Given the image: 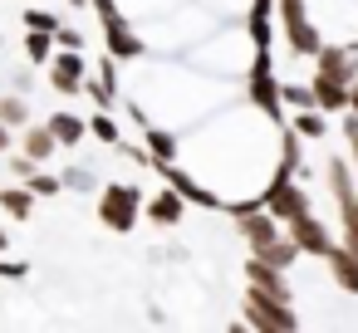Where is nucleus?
Here are the masks:
<instances>
[{"label":"nucleus","instance_id":"obj_1","mask_svg":"<svg viewBox=\"0 0 358 333\" xmlns=\"http://www.w3.org/2000/svg\"><path fill=\"white\" fill-rule=\"evenodd\" d=\"M241 318H245V328H260V333H294V328H299L294 304H285V299H275V294H265V289H255V284H245Z\"/></svg>","mask_w":358,"mask_h":333},{"label":"nucleus","instance_id":"obj_2","mask_svg":"<svg viewBox=\"0 0 358 333\" xmlns=\"http://www.w3.org/2000/svg\"><path fill=\"white\" fill-rule=\"evenodd\" d=\"M143 216V191L128 186V182H108L99 186V221L113 230V235H128Z\"/></svg>","mask_w":358,"mask_h":333},{"label":"nucleus","instance_id":"obj_3","mask_svg":"<svg viewBox=\"0 0 358 333\" xmlns=\"http://www.w3.org/2000/svg\"><path fill=\"white\" fill-rule=\"evenodd\" d=\"M260 206H265L280 225H289L294 216H304V211H309V191H304V186H294V172L275 167V177H270V182H265V191H260Z\"/></svg>","mask_w":358,"mask_h":333},{"label":"nucleus","instance_id":"obj_4","mask_svg":"<svg viewBox=\"0 0 358 333\" xmlns=\"http://www.w3.org/2000/svg\"><path fill=\"white\" fill-rule=\"evenodd\" d=\"M45 69H50V89H55V94H64V98L84 94V79H89L84 50H55Z\"/></svg>","mask_w":358,"mask_h":333},{"label":"nucleus","instance_id":"obj_5","mask_svg":"<svg viewBox=\"0 0 358 333\" xmlns=\"http://www.w3.org/2000/svg\"><path fill=\"white\" fill-rule=\"evenodd\" d=\"M285 235L304 250V255H314V260H324L329 250H334V235H329V225L314 216V211H304V216H294L289 225H285Z\"/></svg>","mask_w":358,"mask_h":333},{"label":"nucleus","instance_id":"obj_6","mask_svg":"<svg viewBox=\"0 0 358 333\" xmlns=\"http://www.w3.org/2000/svg\"><path fill=\"white\" fill-rule=\"evenodd\" d=\"M99 25H103V45H108V54H113L118 64L143 59V50H148V45H143V35L123 20V10H118V15H108V20H99Z\"/></svg>","mask_w":358,"mask_h":333},{"label":"nucleus","instance_id":"obj_7","mask_svg":"<svg viewBox=\"0 0 358 333\" xmlns=\"http://www.w3.org/2000/svg\"><path fill=\"white\" fill-rule=\"evenodd\" d=\"M245 284H255V289H265V294H275V299L294 304L289 269H280V265H270V260H260V255H250V260H245Z\"/></svg>","mask_w":358,"mask_h":333},{"label":"nucleus","instance_id":"obj_8","mask_svg":"<svg viewBox=\"0 0 358 333\" xmlns=\"http://www.w3.org/2000/svg\"><path fill=\"white\" fill-rule=\"evenodd\" d=\"M236 230H241V240H245L250 250H265V245H270L285 225H280L265 206H250V211H241V216H236Z\"/></svg>","mask_w":358,"mask_h":333},{"label":"nucleus","instance_id":"obj_9","mask_svg":"<svg viewBox=\"0 0 358 333\" xmlns=\"http://www.w3.org/2000/svg\"><path fill=\"white\" fill-rule=\"evenodd\" d=\"M324 269H329V279H334L343 294L358 299V250H348L343 240H334V250L324 255Z\"/></svg>","mask_w":358,"mask_h":333},{"label":"nucleus","instance_id":"obj_10","mask_svg":"<svg viewBox=\"0 0 358 333\" xmlns=\"http://www.w3.org/2000/svg\"><path fill=\"white\" fill-rule=\"evenodd\" d=\"M280 20H285V45H289L294 54L314 59V54H319V45H324V40H319V25H314L304 10H294V15H280Z\"/></svg>","mask_w":358,"mask_h":333},{"label":"nucleus","instance_id":"obj_11","mask_svg":"<svg viewBox=\"0 0 358 333\" xmlns=\"http://www.w3.org/2000/svg\"><path fill=\"white\" fill-rule=\"evenodd\" d=\"M143 216H148L152 225L172 230V225H182V216H187V201H182V191H177V186H162L152 201H143Z\"/></svg>","mask_w":358,"mask_h":333},{"label":"nucleus","instance_id":"obj_12","mask_svg":"<svg viewBox=\"0 0 358 333\" xmlns=\"http://www.w3.org/2000/svg\"><path fill=\"white\" fill-rule=\"evenodd\" d=\"M324 182H329V196H334L338 206L358 196V172H353L348 157H329V162H324Z\"/></svg>","mask_w":358,"mask_h":333},{"label":"nucleus","instance_id":"obj_13","mask_svg":"<svg viewBox=\"0 0 358 333\" xmlns=\"http://www.w3.org/2000/svg\"><path fill=\"white\" fill-rule=\"evenodd\" d=\"M309 94H314V108L319 113H348V89L343 84H334V79H324V74H314L309 79Z\"/></svg>","mask_w":358,"mask_h":333},{"label":"nucleus","instance_id":"obj_14","mask_svg":"<svg viewBox=\"0 0 358 333\" xmlns=\"http://www.w3.org/2000/svg\"><path fill=\"white\" fill-rule=\"evenodd\" d=\"M20 152H25V157H35V162H50V157L59 152V142H55L50 123H25V128H20Z\"/></svg>","mask_w":358,"mask_h":333},{"label":"nucleus","instance_id":"obj_15","mask_svg":"<svg viewBox=\"0 0 358 333\" xmlns=\"http://www.w3.org/2000/svg\"><path fill=\"white\" fill-rule=\"evenodd\" d=\"M50 133H55L59 147H79V142L89 138V123H84L79 113H64V108H59V113H50Z\"/></svg>","mask_w":358,"mask_h":333},{"label":"nucleus","instance_id":"obj_16","mask_svg":"<svg viewBox=\"0 0 358 333\" xmlns=\"http://www.w3.org/2000/svg\"><path fill=\"white\" fill-rule=\"evenodd\" d=\"M143 142H148V152H152V162H177L182 157V142H177V133H167V128H143Z\"/></svg>","mask_w":358,"mask_h":333},{"label":"nucleus","instance_id":"obj_17","mask_svg":"<svg viewBox=\"0 0 358 333\" xmlns=\"http://www.w3.org/2000/svg\"><path fill=\"white\" fill-rule=\"evenodd\" d=\"M250 255H260V260H270V265H280V269H294V265L304 260V250H299V245H294L285 230H280V235H275L265 250H250Z\"/></svg>","mask_w":358,"mask_h":333},{"label":"nucleus","instance_id":"obj_18","mask_svg":"<svg viewBox=\"0 0 358 333\" xmlns=\"http://www.w3.org/2000/svg\"><path fill=\"white\" fill-rule=\"evenodd\" d=\"M0 211L10 221H30L35 216V191L30 186H0Z\"/></svg>","mask_w":358,"mask_h":333},{"label":"nucleus","instance_id":"obj_19","mask_svg":"<svg viewBox=\"0 0 358 333\" xmlns=\"http://www.w3.org/2000/svg\"><path fill=\"white\" fill-rule=\"evenodd\" d=\"M289 128H294L299 138H309V142H319V138H329V113H319V108H294V118H289Z\"/></svg>","mask_w":358,"mask_h":333},{"label":"nucleus","instance_id":"obj_20","mask_svg":"<svg viewBox=\"0 0 358 333\" xmlns=\"http://www.w3.org/2000/svg\"><path fill=\"white\" fill-rule=\"evenodd\" d=\"M50 54H55V30H25V59L50 64Z\"/></svg>","mask_w":358,"mask_h":333},{"label":"nucleus","instance_id":"obj_21","mask_svg":"<svg viewBox=\"0 0 358 333\" xmlns=\"http://www.w3.org/2000/svg\"><path fill=\"white\" fill-rule=\"evenodd\" d=\"M89 138H99L103 147H118V142H123V128L113 123V113H108V108H99V113L89 118Z\"/></svg>","mask_w":358,"mask_h":333},{"label":"nucleus","instance_id":"obj_22","mask_svg":"<svg viewBox=\"0 0 358 333\" xmlns=\"http://www.w3.org/2000/svg\"><path fill=\"white\" fill-rule=\"evenodd\" d=\"M0 123H6V128H25V123H30L25 94H6V98H0Z\"/></svg>","mask_w":358,"mask_h":333},{"label":"nucleus","instance_id":"obj_23","mask_svg":"<svg viewBox=\"0 0 358 333\" xmlns=\"http://www.w3.org/2000/svg\"><path fill=\"white\" fill-rule=\"evenodd\" d=\"M338 230H343V245L358 250V196L338 206Z\"/></svg>","mask_w":358,"mask_h":333},{"label":"nucleus","instance_id":"obj_24","mask_svg":"<svg viewBox=\"0 0 358 333\" xmlns=\"http://www.w3.org/2000/svg\"><path fill=\"white\" fill-rule=\"evenodd\" d=\"M25 186L35 191V201H55V196L64 191V182H59V177H50V172H35V177H30Z\"/></svg>","mask_w":358,"mask_h":333},{"label":"nucleus","instance_id":"obj_25","mask_svg":"<svg viewBox=\"0 0 358 333\" xmlns=\"http://www.w3.org/2000/svg\"><path fill=\"white\" fill-rule=\"evenodd\" d=\"M280 103H289V113L294 108H314V94L304 84H280Z\"/></svg>","mask_w":358,"mask_h":333},{"label":"nucleus","instance_id":"obj_26","mask_svg":"<svg viewBox=\"0 0 358 333\" xmlns=\"http://www.w3.org/2000/svg\"><path fill=\"white\" fill-rule=\"evenodd\" d=\"M59 182H64V191H79V196H84V191H94V186H99V182H94V172H89V167H69V172H64V177H59Z\"/></svg>","mask_w":358,"mask_h":333},{"label":"nucleus","instance_id":"obj_27","mask_svg":"<svg viewBox=\"0 0 358 333\" xmlns=\"http://www.w3.org/2000/svg\"><path fill=\"white\" fill-rule=\"evenodd\" d=\"M55 50H84V30L59 25V30H55Z\"/></svg>","mask_w":358,"mask_h":333},{"label":"nucleus","instance_id":"obj_28","mask_svg":"<svg viewBox=\"0 0 358 333\" xmlns=\"http://www.w3.org/2000/svg\"><path fill=\"white\" fill-rule=\"evenodd\" d=\"M343 142H348V162H353V172H358V113L343 118Z\"/></svg>","mask_w":358,"mask_h":333},{"label":"nucleus","instance_id":"obj_29","mask_svg":"<svg viewBox=\"0 0 358 333\" xmlns=\"http://www.w3.org/2000/svg\"><path fill=\"white\" fill-rule=\"evenodd\" d=\"M25 30H59V15H50V10H25Z\"/></svg>","mask_w":358,"mask_h":333},{"label":"nucleus","instance_id":"obj_30","mask_svg":"<svg viewBox=\"0 0 358 333\" xmlns=\"http://www.w3.org/2000/svg\"><path fill=\"white\" fill-rule=\"evenodd\" d=\"M35 167H40V162H35V157H25V152H15V157H10V172H15L20 182H30V177H35Z\"/></svg>","mask_w":358,"mask_h":333},{"label":"nucleus","instance_id":"obj_31","mask_svg":"<svg viewBox=\"0 0 358 333\" xmlns=\"http://www.w3.org/2000/svg\"><path fill=\"white\" fill-rule=\"evenodd\" d=\"M25 274H30L25 260H0V279H25Z\"/></svg>","mask_w":358,"mask_h":333},{"label":"nucleus","instance_id":"obj_32","mask_svg":"<svg viewBox=\"0 0 358 333\" xmlns=\"http://www.w3.org/2000/svg\"><path fill=\"white\" fill-rule=\"evenodd\" d=\"M30 89H35V74L20 69V74H15V94H30Z\"/></svg>","mask_w":358,"mask_h":333},{"label":"nucleus","instance_id":"obj_33","mask_svg":"<svg viewBox=\"0 0 358 333\" xmlns=\"http://www.w3.org/2000/svg\"><path fill=\"white\" fill-rule=\"evenodd\" d=\"M10 147H15V128L0 123V152H10Z\"/></svg>","mask_w":358,"mask_h":333},{"label":"nucleus","instance_id":"obj_34","mask_svg":"<svg viewBox=\"0 0 358 333\" xmlns=\"http://www.w3.org/2000/svg\"><path fill=\"white\" fill-rule=\"evenodd\" d=\"M309 0H280V15H294V10H304Z\"/></svg>","mask_w":358,"mask_h":333},{"label":"nucleus","instance_id":"obj_35","mask_svg":"<svg viewBox=\"0 0 358 333\" xmlns=\"http://www.w3.org/2000/svg\"><path fill=\"white\" fill-rule=\"evenodd\" d=\"M348 113H358V84L348 89Z\"/></svg>","mask_w":358,"mask_h":333},{"label":"nucleus","instance_id":"obj_36","mask_svg":"<svg viewBox=\"0 0 358 333\" xmlns=\"http://www.w3.org/2000/svg\"><path fill=\"white\" fill-rule=\"evenodd\" d=\"M64 6H69V10H84V6H89V0H64Z\"/></svg>","mask_w":358,"mask_h":333},{"label":"nucleus","instance_id":"obj_37","mask_svg":"<svg viewBox=\"0 0 358 333\" xmlns=\"http://www.w3.org/2000/svg\"><path fill=\"white\" fill-rule=\"evenodd\" d=\"M6 245H10V235H6V230H0V255H6Z\"/></svg>","mask_w":358,"mask_h":333},{"label":"nucleus","instance_id":"obj_38","mask_svg":"<svg viewBox=\"0 0 358 333\" xmlns=\"http://www.w3.org/2000/svg\"><path fill=\"white\" fill-rule=\"evenodd\" d=\"M0 50H6V40H0Z\"/></svg>","mask_w":358,"mask_h":333}]
</instances>
